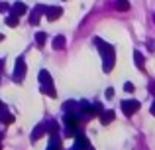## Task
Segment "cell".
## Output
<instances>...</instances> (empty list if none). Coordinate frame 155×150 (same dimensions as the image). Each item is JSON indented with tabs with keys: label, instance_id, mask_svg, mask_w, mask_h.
<instances>
[{
	"label": "cell",
	"instance_id": "277c9868",
	"mask_svg": "<svg viewBox=\"0 0 155 150\" xmlns=\"http://www.w3.org/2000/svg\"><path fill=\"white\" fill-rule=\"evenodd\" d=\"M140 109V101H122V111H124V115L126 117H132L134 113Z\"/></svg>",
	"mask_w": 155,
	"mask_h": 150
},
{
	"label": "cell",
	"instance_id": "7402d4cb",
	"mask_svg": "<svg viewBox=\"0 0 155 150\" xmlns=\"http://www.w3.org/2000/svg\"><path fill=\"white\" fill-rule=\"evenodd\" d=\"M151 113H153V115H155V103L151 105Z\"/></svg>",
	"mask_w": 155,
	"mask_h": 150
},
{
	"label": "cell",
	"instance_id": "ac0fdd59",
	"mask_svg": "<svg viewBox=\"0 0 155 150\" xmlns=\"http://www.w3.org/2000/svg\"><path fill=\"white\" fill-rule=\"evenodd\" d=\"M136 63H137V67H140V69L143 71V67H145V61H143V58H141V54H136Z\"/></svg>",
	"mask_w": 155,
	"mask_h": 150
},
{
	"label": "cell",
	"instance_id": "7a4b0ae2",
	"mask_svg": "<svg viewBox=\"0 0 155 150\" xmlns=\"http://www.w3.org/2000/svg\"><path fill=\"white\" fill-rule=\"evenodd\" d=\"M39 81H41V91H43V93H47L49 97H55V95H57V93H55V89H53L51 75L47 73L45 69H41V71H39Z\"/></svg>",
	"mask_w": 155,
	"mask_h": 150
},
{
	"label": "cell",
	"instance_id": "8fae6325",
	"mask_svg": "<svg viewBox=\"0 0 155 150\" xmlns=\"http://www.w3.org/2000/svg\"><path fill=\"white\" fill-rule=\"evenodd\" d=\"M77 123H79V119H77L75 113H67V115H65V124H67V127L77 128Z\"/></svg>",
	"mask_w": 155,
	"mask_h": 150
},
{
	"label": "cell",
	"instance_id": "30bf717a",
	"mask_svg": "<svg viewBox=\"0 0 155 150\" xmlns=\"http://www.w3.org/2000/svg\"><path fill=\"white\" fill-rule=\"evenodd\" d=\"M83 111H84V115L91 119V117H94L96 113H100V107L98 105H83Z\"/></svg>",
	"mask_w": 155,
	"mask_h": 150
},
{
	"label": "cell",
	"instance_id": "44dd1931",
	"mask_svg": "<svg viewBox=\"0 0 155 150\" xmlns=\"http://www.w3.org/2000/svg\"><path fill=\"white\" fill-rule=\"evenodd\" d=\"M149 50H155V42H149Z\"/></svg>",
	"mask_w": 155,
	"mask_h": 150
},
{
	"label": "cell",
	"instance_id": "3957f363",
	"mask_svg": "<svg viewBox=\"0 0 155 150\" xmlns=\"http://www.w3.org/2000/svg\"><path fill=\"white\" fill-rule=\"evenodd\" d=\"M24 75H26V63H24V58L16 59V71H14V81L16 83H22Z\"/></svg>",
	"mask_w": 155,
	"mask_h": 150
},
{
	"label": "cell",
	"instance_id": "ffe728a7",
	"mask_svg": "<svg viewBox=\"0 0 155 150\" xmlns=\"http://www.w3.org/2000/svg\"><path fill=\"white\" fill-rule=\"evenodd\" d=\"M114 95V89H106V97H112Z\"/></svg>",
	"mask_w": 155,
	"mask_h": 150
},
{
	"label": "cell",
	"instance_id": "603a6c76",
	"mask_svg": "<svg viewBox=\"0 0 155 150\" xmlns=\"http://www.w3.org/2000/svg\"><path fill=\"white\" fill-rule=\"evenodd\" d=\"M2 67H4V61H2V59H0V71H2Z\"/></svg>",
	"mask_w": 155,
	"mask_h": 150
},
{
	"label": "cell",
	"instance_id": "52a82bcc",
	"mask_svg": "<svg viewBox=\"0 0 155 150\" xmlns=\"http://www.w3.org/2000/svg\"><path fill=\"white\" fill-rule=\"evenodd\" d=\"M47 150H63V144H61V138L59 134H51V140H49V146H47Z\"/></svg>",
	"mask_w": 155,
	"mask_h": 150
},
{
	"label": "cell",
	"instance_id": "2e32d148",
	"mask_svg": "<svg viewBox=\"0 0 155 150\" xmlns=\"http://www.w3.org/2000/svg\"><path fill=\"white\" fill-rule=\"evenodd\" d=\"M53 47H55V50H63L65 47V38L63 36H57V38L53 40Z\"/></svg>",
	"mask_w": 155,
	"mask_h": 150
},
{
	"label": "cell",
	"instance_id": "e0dca14e",
	"mask_svg": "<svg viewBox=\"0 0 155 150\" xmlns=\"http://www.w3.org/2000/svg\"><path fill=\"white\" fill-rule=\"evenodd\" d=\"M6 26L16 28V26H18V16H16V14H10V16L6 18Z\"/></svg>",
	"mask_w": 155,
	"mask_h": 150
},
{
	"label": "cell",
	"instance_id": "8992f818",
	"mask_svg": "<svg viewBox=\"0 0 155 150\" xmlns=\"http://www.w3.org/2000/svg\"><path fill=\"white\" fill-rule=\"evenodd\" d=\"M41 14H45V8L43 6H35V10L31 12V16H30V24H39V18H41Z\"/></svg>",
	"mask_w": 155,
	"mask_h": 150
},
{
	"label": "cell",
	"instance_id": "9c48e42d",
	"mask_svg": "<svg viewBox=\"0 0 155 150\" xmlns=\"http://www.w3.org/2000/svg\"><path fill=\"white\" fill-rule=\"evenodd\" d=\"M26 12H28V6L24 2H16L14 6H12V14H16L18 18H20V16H24Z\"/></svg>",
	"mask_w": 155,
	"mask_h": 150
},
{
	"label": "cell",
	"instance_id": "d6986e66",
	"mask_svg": "<svg viewBox=\"0 0 155 150\" xmlns=\"http://www.w3.org/2000/svg\"><path fill=\"white\" fill-rule=\"evenodd\" d=\"M124 89H126L128 93H132V91H134V83H130V81H128V83L124 85Z\"/></svg>",
	"mask_w": 155,
	"mask_h": 150
},
{
	"label": "cell",
	"instance_id": "6da1fadb",
	"mask_svg": "<svg viewBox=\"0 0 155 150\" xmlns=\"http://www.w3.org/2000/svg\"><path fill=\"white\" fill-rule=\"evenodd\" d=\"M96 47L100 50V54H102V58H104V71L108 73V71H112V67H114V47L110 46V44H104L102 40H96Z\"/></svg>",
	"mask_w": 155,
	"mask_h": 150
},
{
	"label": "cell",
	"instance_id": "9a60e30c",
	"mask_svg": "<svg viewBox=\"0 0 155 150\" xmlns=\"http://www.w3.org/2000/svg\"><path fill=\"white\" fill-rule=\"evenodd\" d=\"M45 40H47V34H45V32H39V34L35 36V44H38V47L45 46Z\"/></svg>",
	"mask_w": 155,
	"mask_h": 150
},
{
	"label": "cell",
	"instance_id": "d4e9b609",
	"mask_svg": "<svg viewBox=\"0 0 155 150\" xmlns=\"http://www.w3.org/2000/svg\"><path fill=\"white\" fill-rule=\"evenodd\" d=\"M2 107H4V105H2V103H0V109H2Z\"/></svg>",
	"mask_w": 155,
	"mask_h": 150
},
{
	"label": "cell",
	"instance_id": "7c38bea8",
	"mask_svg": "<svg viewBox=\"0 0 155 150\" xmlns=\"http://www.w3.org/2000/svg\"><path fill=\"white\" fill-rule=\"evenodd\" d=\"M114 120V111H102L100 113V123L102 124H110Z\"/></svg>",
	"mask_w": 155,
	"mask_h": 150
},
{
	"label": "cell",
	"instance_id": "5bb4252c",
	"mask_svg": "<svg viewBox=\"0 0 155 150\" xmlns=\"http://www.w3.org/2000/svg\"><path fill=\"white\" fill-rule=\"evenodd\" d=\"M43 132H45V124H39V127H35V131H34V134H31V140H34V142H35V140H38V138H39V136H41V134H43Z\"/></svg>",
	"mask_w": 155,
	"mask_h": 150
},
{
	"label": "cell",
	"instance_id": "4fadbf2b",
	"mask_svg": "<svg viewBox=\"0 0 155 150\" xmlns=\"http://www.w3.org/2000/svg\"><path fill=\"white\" fill-rule=\"evenodd\" d=\"M116 10L128 12L130 10V2H128V0H116Z\"/></svg>",
	"mask_w": 155,
	"mask_h": 150
},
{
	"label": "cell",
	"instance_id": "484cf974",
	"mask_svg": "<svg viewBox=\"0 0 155 150\" xmlns=\"http://www.w3.org/2000/svg\"><path fill=\"white\" fill-rule=\"evenodd\" d=\"M0 148H2V144H0Z\"/></svg>",
	"mask_w": 155,
	"mask_h": 150
},
{
	"label": "cell",
	"instance_id": "ba28073f",
	"mask_svg": "<svg viewBox=\"0 0 155 150\" xmlns=\"http://www.w3.org/2000/svg\"><path fill=\"white\" fill-rule=\"evenodd\" d=\"M0 123H4V124H12V123H14V117L8 113V109H6V107L0 109Z\"/></svg>",
	"mask_w": 155,
	"mask_h": 150
},
{
	"label": "cell",
	"instance_id": "cb8c5ba5",
	"mask_svg": "<svg viewBox=\"0 0 155 150\" xmlns=\"http://www.w3.org/2000/svg\"><path fill=\"white\" fill-rule=\"evenodd\" d=\"M2 40H4V36H2V34H0V42H2Z\"/></svg>",
	"mask_w": 155,
	"mask_h": 150
},
{
	"label": "cell",
	"instance_id": "5b68a950",
	"mask_svg": "<svg viewBox=\"0 0 155 150\" xmlns=\"http://www.w3.org/2000/svg\"><path fill=\"white\" fill-rule=\"evenodd\" d=\"M63 14V10H61L59 6H51V8H45V18L49 20V22H53V20H57L59 16Z\"/></svg>",
	"mask_w": 155,
	"mask_h": 150
}]
</instances>
